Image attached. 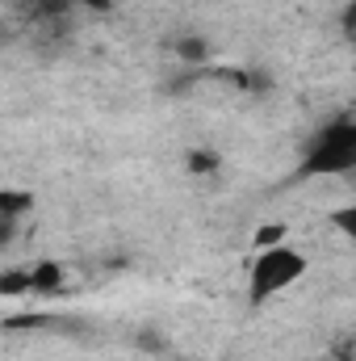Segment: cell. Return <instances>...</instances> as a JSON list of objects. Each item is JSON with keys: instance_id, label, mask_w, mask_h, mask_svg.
Segmentation results:
<instances>
[{"instance_id": "cell-3", "label": "cell", "mask_w": 356, "mask_h": 361, "mask_svg": "<svg viewBox=\"0 0 356 361\" xmlns=\"http://www.w3.org/2000/svg\"><path fill=\"white\" fill-rule=\"evenodd\" d=\"M63 281H68V273H63L59 261H38V265L30 269V290H34V294H59Z\"/></svg>"}, {"instance_id": "cell-8", "label": "cell", "mask_w": 356, "mask_h": 361, "mask_svg": "<svg viewBox=\"0 0 356 361\" xmlns=\"http://www.w3.org/2000/svg\"><path fill=\"white\" fill-rule=\"evenodd\" d=\"M272 244H285V227H281V223L260 227V231L252 235V248H256V252H260V248H272Z\"/></svg>"}, {"instance_id": "cell-6", "label": "cell", "mask_w": 356, "mask_h": 361, "mask_svg": "<svg viewBox=\"0 0 356 361\" xmlns=\"http://www.w3.org/2000/svg\"><path fill=\"white\" fill-rule=\"evenodd\" d=\"M177 59H184V63H205L210 59V42L201 34H184L177 42Z\"/></svg>"}, {"instance_id": "cell-5", "label": "cell", "mask_w": 356, "mask_h": 361, "mask_svg": "<svg viewBox=\"0 0 356 361\" xmlns=\"http://www.w3.org/2000/svg\"><path fill=\"white\" fill-rule=\"evenodd\" d=\"M184 169H189L193 177H214V173L222 169V156H218L214 147H193V152L184 156Z\"/></svg>"}, {"instance_id": "cell-2", "label": "cell", "mask_w": 356, "mask_h": 361, "mask_svg": "<svg viewBox=\"0 0 356 361\" xmlns=\"http://www.w3.org/2000/svg\"><path fill=\"white\" fill-rule=\"evenodd\" d=\"M306 269H310V261H306L298 248H289V244L260 248L256 261H252V269H248V302H252V307H265L268 298H276V294H285L293 281H302Z\"/></svg>"}, {"instance_id": "cell-1", "label": "cell", "mask_w": 356, "mask_h": 361, "mask_svg": "<svg viewBox=\"0 0 356 361\" xmlns=\"http://www.w3.org/2000/svg\"><path fill=\"white\" fill-rule=\"evenodd\" d=\"M348 173H356V118H336L306 143V156L298 164V180L348 177Z\"/></svg>"}, {"instance_id": "cell-7", "label": "cell", "mask_w": 356, "mask_h": 361, "mask_svg": "<svg viewBox=\"0 0 356 361\" xmlns=\"http://www.w3.org/2000/svg\"><path fill=\"white\" fill-rule=\"evenodd\" d=\"M327 219H331V227H336L348 244H356V202H348V206H336Z\"/></svg>"}, {"instance_id": "cell-9", "label": "cell", "mask_w": 356, "mask_h": 361, "mask_svg": "<svg viewBox=\"0 0 356 361\" xmlns=\"http://www.w3.org/2000/svg\"><path fill=\"white\" fill-rule=\"evenodd\" d=\"M51 319L46 315H25V319H4V332H17V328H46Z\"/></svg>"}, {"instance_id": "cell-10", "label": "cell", "mask_w": 356, "mask_h": 361, "mask_svg": "<svg viewBox=\"0 0 356 361\" xmlns=\"http://www.w3.org/2000/svg\"><path fill=\"white\" fill-rule=\"evenodd\" d=\"M139 345H147L143 353H160V349H164V341H160L155 332H139Z\"/></svg>"}, {"instance_id": "cell-11", "label": "cell", "mask_w": 356, "mask_h": 361, "mask_svg": "<svg viewBox=\"0 0 356 361\" xmlns=\"http://www.w3.org/2000/svg\"><path fill=\"white\" fill-rule=\"evenodd\" d=\"M344 30H348V34L356 38V4L348 8V13H344Z\"/></svg>"}, {"instance_id": "cell-12", "label": "cell", "mask_w": 356, "mask_h": 361, "mask_svg": "<svg viewBox=\"0 0 356 361\" xmlns=\"http://www.w3.org/2000/svg\"><path fill=\"white\" fill-rule=\"evenodd\" d=\"M327 361H356V353H336V357H327Z\"/></svg>"}, {"instance_id": "cell-4", "label": "cell", "mask_w": 356, "mask_h": 361, "mask_svg": "<svg viewBox=\"0 0 356 361\" xmlns=\"http://www.w3.org/2000/svg\"><path fill=\"white\" fill-rule=\"evenodd\" d=\"M34 210V193L30 189H13V185H4L0 189V219H25Z\"/></svg>"}]
</instances>
